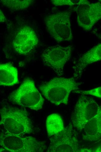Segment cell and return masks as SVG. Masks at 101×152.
Segmentation results:
<instances>
[{"label": "cell", "instance_id": "6da1fadb", "mask_svg": "<svg viewBox=\"0 0 101 152\" xmlns=\"http://www.w3.org/2000/svg\"><path fill=\"white\" fill-rule=\"evenodd\" d=\"M82 82H77L74 77L54 78L39 87L43 95L56 106L67 105L69 95L72 91L79 89Z\"/></svg>", "mask_w": 101, "mask_h": 152}, {"label": "cell", "instance_id": "7a4b0ae2", "mask_svg": "<svg viewBox=\"0 0 101 152\" xmlns=\"http://www.w3.org/2000/svg\"><path fill=\"white\" fill-rule=\"evenodd\" d=\"M0 126L4 132L23 135L32 133L33 126L26 111L16 107L3 106L0 109Z\"/></svg>", "mask_w": 101, "mask_h": 152}, {"label": "cell", "instance_id": "3957f363", "mask_svg": "<svg viewBox=\"0 0 101 152\" xmlns=\"http://www.w3.org/2000/svg\"><path fill=\"white\" fill-rule=\"evenodd\" d=\"M0 146L3 151L12 152H43L47 148L45 143L32 136L5 132L0 134Z\"/></svg>", "mask_w": 101, "mask_h": 152}, {"label": "cell", "instance_id": "277c9868", "mask_svg": "<svg viewBox=\"0 0 101 152\" xmlns=\"http://www.w3.org/2000/svg\"><path fill=\"white\" fill-rule=\"evenodd\" d=\"M8 99L14 103L36 110L42 108L44 102L34 82L28 78L24 80L19 88L10 94Z\"/></svg>", "mask_w": 101, "mask_h": 152}, {"label": "cell", "instance_id": "5b68a950", "mask_svg": "<svg viewBox=\"0 0 101 152\" xmlns=\"http://www.w3.org/2000/svg\"><path fill=\"white\" fill-rule=\"evenodd\" d=\"M70 123L64 129L50 138L47 151L50 152H92L91 150L81 148L77 134Z\"/></svg>", "mask_w": 101, "mask_h": 152}, {"label": "cell", "instance_id": "8992f818", "mask_svg": "<svg viewBox=\"0 0 101 152\" xmlns=\"http://www.w3.org/2000/svg\"><path fill=\"white\" fill-rule=\"evenodd\" d=\"M44 22L48 32L57 42L72 39L69 13L67 11L57 12L47 16Z\"/></svg>", "mask_w": 101, "mask_h": 152}, {"label": "cell", "instance_id": "52a82bcc", "mask_svg": "<svg viewBox=\"0 0 101 152\" xmlns=\"http://www.w3.org/2000/svg\"><path fill=\"white\" fill-rule=\"evenodd\" d=\"M100 111V106L93 99L82 94L77 102L72 113V124L81 131L86 123Z\"/></svg>", "mask_w": 101, "mask_h": 152}, {"label": "cell", "instance_id": "ba28073f", "mask_svg": "<svg viewBox=\"0 0 101 152\" xmlns=\"http://www.w3.org/2000/svg\"><path fill=\"white\" fill-rule=\"evenodd\" d=\"M72 47L59 45L48 47L42 53L43 64L52 68L59 77L62 76L64 65L70 58Z\"/></svg>", "mask_w": 101, "mask_h": 152}, {"label": "cell", "instance_id": "9c48e42d", "mask_svg": "<svg viewBox=\"0 0 101 152\" xmlns=\"http://www.w3.org/2000/svg\"><path fill=\"white\" fill-rule=\"evenodd\" d=\"M38 38L33 30L25 26L19 29L15 34L12 45L15 51L20 55L31 53L37 45Z\"/></svg>", "mask_w": 101, "mask_h": 152}, {"label": "cell", "instance_id": "30bf717a", "mask_svg": "<svg viewBox=\"0 0 101 152\" xmlns=\"http://www.w3.org/2000/svg\"><path fill=\"white\" fill-rule=\"evenodd\" d=\"M76 11L78 25L85 30L90 31L101 18V2L90 4L89 1L80 5Z\"/></svg>", "mask_w": 101, "mask_h": 152}, {"label": "cell", "instance_id": "8fae6325", "mask_svg": "<svg viewBox=\"0 0 101 152\" xmlns=\"http://www.w3.org/2000/svg\"><path fill=\"white\" fill-rule=\"evenodd\" d=\"M101 44L99 43L82 55L73 67L74 77L80 78L83 70L89 65L101 59Z\"/></svg>", "mask_w": 101, "mask_h": 152}, {"label": "cell", "instance_id": "7c38bea8", "mask_svg": "<svg viewBox=\"0 0 101 152\" xmlns=\"http://www.w3.org/2000/svg\"><path fill=\"white\" fill-rule=\"evenodd\" d=\"M101 111L88 121L82 131L84 140L91 141L100 139L101 136Z\"/></svg>", "mask_w": 101, "mask_h": 152}, {"label": "cell", "instance_id": "4fadbf2b", "mask_svg": "<svg viewBox=\"0 0 101 152\" xmlns=\"http://www.w3.org/2000/svg\"><path fill=\"white\" fill-rule=\"evenodd\" d=\"M19 83L17 68L9 63L0 64V85L10 86Z\"/></svg>", "mask_w": 101, "mask_h": 152}, {"label": "cell", "instance_id": "5bb4252c", "mask_svg": "<svg viewBox=\"0 0 101 152\" xmlns=\"http://www.w3.org/2000/svg\"><path fill=\"white\" fill-rule=\"evenodd\" d=\"M46 126L49 137L58 133L65 128L61 117L57 113H53L47 117Z\"/></svg>", "mask_w": 101, "mask_h": 152}, {"label": "cell", "instance_id": "9a60e30c", "mask_svg": "<svg viewBox=\"0 0 101 152\" xmlns=\"http://www.w3.org/2000/svg\"><path fill=\"white\" fill-rule=\"evenodd\" d=\"M2 4L9 9L19 11L28 8L32 4V0H2Z\"/></svg>", "mask_w": 101, "mask_h": 152}, {"label": "cell", "instance_id": "2e32d148", "mask_svg": "<svg viewBox=\"0 0 101 152\" xmlns=\"http://www.w3.org/2000/svg\"><path fill=\"white\" fill-rule=\"evenodd\" d=\"M101 87H99L90 90L82 91L75 90H74V91L75 93H78L82 95H91L101 98Z\"/></svg>", "mask_w": 101, "mask_h": 152}, {"label": "cell", "instance_id": "e0dca14e", "mask_svg": "<svg viewBox=\"0 0 101 152\" xmlns=\"http://www.w3.org/2000/svg\"><path fill=\"white\" fill-rule=\"evenodd\" d=\"M70 0H53L52 3L56 6L64 5L73 6L75 4Z\"/></svg>", "mask_w": 101, "mask_h": 152}, {"label": "cell", "instance_id": "ac0fdd59", "mask_svg": "<svg viewBox=\"0 0 101 152\" xmlns=\"http://www.w3.org/2000/svg\"><path fill=\"white\" fill-rule=\"evenodd\" d=\"M7 20V19L6 17L0 9V23H4Z\"/></svg>", "mask_w": 101, "mask_h": 152}]
</instances>
